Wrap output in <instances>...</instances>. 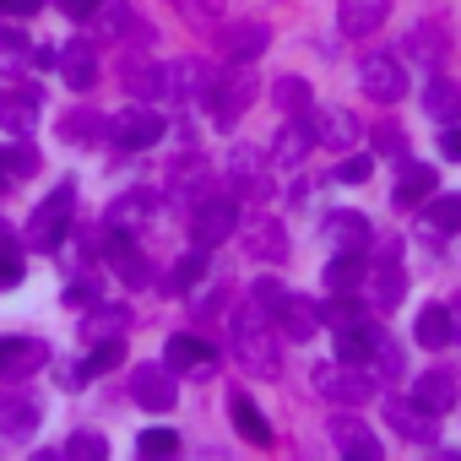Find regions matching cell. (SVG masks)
I'll return each mask as SVG.
<instances>
[{
    "instance_id": "60d3db41",
    "label": "cell",
    "mask_w": 461,
    "mask_h": 461,
    "mask_svg": "<svg viewBox=\"0 0 461 461\" xmlns=\"http://www.w3.org/2000/svg\"><path fill=\"white\" fill-rule=\"evenodd\" d=\"M272 104H277L283 114H304V109H310V82H304V77H277V82H272Z\"/></svg>"
},
{
    "instance_id": "9f6ffc18",
    "label": "cell",
    "mask_w": 461,
    "mask_h": 461,
    "mask_svg": "<svg viewBox=\"0 0 461 461\" xmlns=\"http://www.w3.org/2000/svg\"><path fill=\"white\" fill-rule=\"evenodd\" d=\"M17 55H28V33L23 28H6V33H0V66L17 60Z\"/></svg>"
},
{
    "instance_id": "4316f807",
    "label": "cell",
    "mask_w": 461,
    "mask_h": 461,
    "mask_svg": "<svg viewBox=\"0 0 461 461\" xmlns=\"http://www.w3.org/2000/svg\"><path fill=\"white\" fill-rule=\"evenodd\" d=\"M331 439H337V450L342 456H364V461H380V439L353 418V412H342V418H331Z\"/></svg>"
},
{
    "instance_id": "d6a6232c",
    "label": "cell",
    "mask_w": 461,
    "mask_h": 461,
    "mask_svg": "<svg viewBox=\"0 0 461 461\" xmlns=\"http://www.w3.org/2000/svg\"><path fill=\"white\" fill-rule=\"evenodd\" d=\"M250 256H261V261H272V267L288 261V228H283L277 217H267V222L250 228Z\"/></svg>"
},
{
    "instance_id": "3957f363",
    "label": "cell",
    "mask_w": 461,
    "mask_h": 461,
    "mask_svg": "<svg viewBox=\"0 0 461 461\" xmlns=\"http://www.w3.org/2000/svg\"><path fill=\"white\" fill-rule=\"evenodd\" d=\"M71 217H77V185H55V195L33 206L28 228H23V245H28V250H39V256L60 250V245H66V234H71Z\"/></svg>"
},
{
    "instance_id": "db71d44e",
    "label": "cell",
    "mask_w": 461,
    "mask_h": 461,
    "mask_svg": "<svg viewBox=\"0 0 461 461\" xmlns=\"http://www.w3.org/2000/svg\"><path fill=\"white\" fill-rule=\"evenodd\" d=\"M369 174H375L369 158H342V163H337V185H364Z\"/></svg>"
},
{
    "instance_id": "8fae6325",
    "label": "cell",
    "mask_w": 461,
    "mask_h": 461,
    "mask_svg": "<svg viewBox=\"0 0 461 461\" xmlns=\"http://www.w3.org/2000/svg\"><path fill=\"white\" fill-rule=\"evenodd\" d=\"M131 396H136L147 412H168V407L179 402L174 369H168V364H136V375H131Z\"/></svg>"
},
{
    "instance_id": "680465c9",
    "label": "cell",
    "mask_w": 461,
    "mask_h": 461,
    "mask_svg": "<svg viewBox=\"0 0 461 461\" xmlns=\"http://www.w3.org/2000/svg\"><path fill=\"white\" fill-rule=\"evenodd\" d=\"M55 6H60V12H66L71 23H87V12L98 6V0H55Z\"/></svg>"
},
{
    "instance_id": "7c38bea8",
    "label": "cell",
    "mask_w": 461,
    "mask_h": 461,
    "mask_svg": "<svg viewBox=\"0 0 461 461\" xmlns=\"http://www.w3.org/2000/svg\"><path fill=\"white\" fill-rule=\"evenodd\" d=\"M39 434V402L28 391H0V439L23 445Z\"/></svg>"
},
{
    "instance_id": "9c48e42d",
    "label": "cell",
    "mask_w": 461,
    "mask_h": 461,
    "mask_svg": "<svg viewBox=\"0 0 461 461\" xmlns=\"http://www.w3.org/2000/svg\"><path fill=\"white\" fill-rule=\"evenodd\" d=\"M267 44H272V28L267 23H222L217 28V50H222V60L234 66V60H261L267 55Z\"/></svg>"
},
{
    "instance_id": "8d00e7d4",
    "label": "cell",
    "mask_w": 461,
    "mask_h": 461,
    "mask_svg": "<svg viewBox=\"0 0 461 461\" xmlns=\"http://www.w3.org/2000/svg\"><path fill=\"white\" fill-rule=\"evenodd\" d=\"M234 423H240V434H245L250 445H272V423L261 418V407H256V402H250L245 391L234 396Z\"/></svg>"
},
{
    "instance_id": "7402d4cb",
    "label": "cell",
    "mask_w": 461,
    "mask_h": 461,
    "mask_svg": "<svg viewBox=\"0 0 461 461\" xmlns=\"http://www.w3.org/2000/svg\"><path fill=\"white\" fill-rule=\"evenodd\" d=\"M272 326H277L283 337H294V342H310V337L321 331V304H310V299L288 294V299L272 310Z\"/></svg>"
},
{
    "instance_id": "ffe728a7",
    "label": "cell",
    "mask_w": 461,
    "mask_h": 461,
    "mask_svg": "<svg viewBox=\"0 0 461 461\" xmlns=\"http://www.w3.org/2000/svg\"><path fill=\"white\" fill-rule=\"evenodd\" d=\"M391 0H337V28L348 39H369L375 28H385Z\"/></svg>"
},
{
    "instance_id": "e0dca14e",
    "label": "cell",
    "mask_w": 461,
    "mask_h": 461,
    "mask_svg": "<svg viewBox=\"0 0 461 461\" xmlns=\"http://www.w3.org/2000/svg\"><path fill=\"white\" fill-rule=\"evenodd\" d=\"M310 147H315V125H310V109H304V114H294V120L272 136V152H267V158H272L277 168H299V163L310 158Z\"/></svg>"
},
{
    "instance_id": "5bb4252c",
    "label": "cell",
    "mask_w": 461,
    "mask_h": 461,
    "mask_svg": "<svg viewBox=\"0 0 461 461\" xmlns=\"http://www.w3.org/2000/svg\"><path fill=\"white\" fill-rule=\"evenodd\" d=\"M50 364V342L39 337H6L0 342V380H28Z\"/></svg>"
},
{
    "instance_id": "816d5d0a",
    "label": "cell",
    "mask_w": 461,
    "mask_h": 461,
    "mask_svg": "<svg viewBox=\"0 0 461 461\" xmlns=\"http://www.w3.org/2000/svg\"><path fill=\"white\" fill-rule=\"evenodd\" d=\"M98 304V272H77L71 283H66V304Z\"/></svg>"
},
{
    "instance_id": "ac0fdd59",
    "label": "cell",
    "mask_w": 461,
    "mask_h": 461,
    "mask_svg": "<svg viewBox=\"0 0 461 461\" xmlns=\"http://www.w3.org/2000/svg\"><path fill=\"white\" fill-rule=\"evenodd\" d=\"M163 364L174 375H212L217 369V348L201 342V337H168L163 342Z\"/></svg>"
},
{
    "instance_id": "6da1fadb",
    "label": "cell",
    "mask_w": 461,
    "mask_h": 461,
    "mask_svg": "<svg viewBox=\"0 0 461 461\" xmlns=\"http://www.w3.org/2000/svg\"><path fill=\"white\" fill-rule=\"evenodd\" d=\"M234 358H240L250 375H261V380L283 375V348H277L272 315H267L256 299H245V304L234 310Z\"/></svg>"
},
{
    "instance_id": "277c9868",
    "label": "cell",
    "mask_w": 461,
    "mask_h": 461,
    "mask_svg": "<svg viewBox=\"0 0 461 461\" xmlns=\"http://www.w3.org/2000/svg\"><path fill=\"white\" fill-rule=\"evenodd\" d=\"M234 228H240V190H201V201H190V240L201 250H217Z\"/></svg>"
},
{
    "instance_id": "6f0895ef",
    "label": "cell",
    "mask_w": 461,
    "mask_h": 461,
    "mask_svg": "<svg viewBox=\"0 0 461 461\" xmlns=\"http://www.w3.org/2000/svg\"><path fill=\"white\" fill-rule=\"evenodd\" d=\"M439 152L450 163H461V125H439Z\"/></svg>"
},
{
    "instance_id": "ee69618b",
    "label": "cell",
    "mask_w": 461,
    "mask_h": 461,
    "mask_svg": "<svg viewBox=\"0 0 461 461\" xmlns=\"http://www.w3.org/2000/svg\"><path fill=\"white\" fill-rule=\"evenodd\" d=\"M0 163H6V174H12V179H33V174H39V152H33L28 141L0 147Z\"/></svg>"
},
{
    "instance_id": "4dcf8cb0",
    "label": "cell",
    "mask_w": 461,
    "mask_h": 461,
    "mask_svg": "<svg viewBox=\"0 0 461 461\" xmlns=\"http://www.w3.org/2000/svg\"><path fill=\"white\" fill-rule=\"evenodd\" d=\"M326 245H337V250H364V245H369V217H364V212H331V217H326Z\"/></svg>"
},
{
    "instance_id": "ba28073f",
    "label": "cell",
    "mask_w": 461,
    "mask_h": 461,
    "mask_svg": "<svg viewBox=\"0 0 461 461\" xmlns=\"http://www.w3.org/2000/svg\"><path fill=\"white\" fill-rule=\"evenodd\" d=\"M385 423L402 434V439H412V445H434L439 439V412H429L423 402H412V396H391L385 402Z\"/></svg>"
},
{
    "instance_id": "484cf974",
    "label": "cell",
    "mask_w": 461,
    "mask_h": 461,
    "mask_svg": "<svg viewBox=\"0 0 461 461\" xmlns=\"http://www.w3.org/2000/svg\"><path fill=\"white\" fill-rule=\"evenodd\" d=\"M310 125H315V141L342 147V152H353V147H358V136H364L358 114H348V109H326V114H315Z\"/></svg>"
},
{
    "instance_id": "4fadbf2b",
    "label": "cell",
    "mask_w": 461,
    "mask_h": 461,
    "mask_svg": "<svg viewBox=\"0 0 461 461\" xmlns=\"http://www.w3.org/2000/svg\"><path fill=\"white\" fill-rule=\"evenodd\" d=\"M39 109H44L39 87H6L0 93V131L6 136H33L39 131Z\"/></svg>"
},
{
    "instance_id": "f5cc1de1",
    "label": "cell",
    "mask_w": 461,
    "mask_h": 461,
    "mask_svg": "<svg viewBox=\"0 0 461 461\" xmlns=\"http://www.w3.org/2000/svg\"><path fill=\"white\" fill-rule=\"evenodd\" d=\"M250 299H256V304H261V310L272 315V310H277V304L288 299V288H283L277 277H261V283H250Z\"/></svg>"
},
{
    "instance_id": "6125c7cd",
    "label": "cell",
    "mask_w": 461,
    "mask_h": 461,
    "mask_svg": "<svg viewBox=\"0 0 461 461\" xmlns=\"http://www.w3.org/2000/svg\"><path fill=\"white\" fill-rule=\"evenodd\" d=\"M6 185H12V174H6V163H0V195H6Z\"/></svg>"
},
{
    "instance_id": "7dc6e473",
    "label": "cell",
    "mask_w": 461,
    "mask_h": 461,
    "mask_svg": "<svg viewBox=\"0 0 461 461\" xmlns=\"http://www.w3.org/2000/svg\"><path fill=\"white\" fill-rule=\"evenodd\" d=\"M23 277H28L23 250L17 245H0V288H23Z\"/></svg>"
},
{
    "instance_id": "8992f818",
    "label": "cell",
    "mask_w": 461,
    "mask_h": 461,
    "mask_svg": "<svg viewBox=\"0 0 461 461\" xmlns=\"http://www.w3.org/2000/svg\"><path fill=\"white\" fill-rule=\"evenodd\" d=\"M109 141L125 147V152L152 147V141H163V114L147 109V98H141V104H131V109H120V114L109 120Z\"/></svg>"
},
{
    "instance_id": "b9f144b4",
    "label": "cell",
    "mask_w": 461,
    "mask_h": 461,
    "mask_svg": "<svg viewBox=\"0 0 461 461\" xmlns=\"http://www.w3.org/2000/svg\"><path fill=\"white\" fill-rule=\"evenodd\" d=\"M125 326H131V310H125V304H109V310H98V304H93V315L82 321V331H87V337H120Z\"/></svg>"
},
{
    "instance_id": "52a82bcc",
    "label": "cell",
    "mask_w": 461,
    "mask_h": 461,
    "mask_svg": "<svg viewBox=\"0 0 461 461\" xmlns=\"http://www.w3.org/2000/svg\"><path fill=\"white\" fill-rule=\"evenodd\" d=\"M87 23H93V39L98 44H120V39H141V44H152V28L125 6V0H98V6L87 12Z\"/></svg>"
},
{
    "instance_id": "f907efd6",
    "label": "cell",
    "mask_w": 461,
    "mask_h": 461,
    "mask_svg": "<svg viewBox=\"0 0 461 461\" xmlns=\"http://www.w3.org/2000/svg\"><path fill=\"white\" fill-rule=\"evenodd\" d=\"M369 358H375V369H380V375H391V380H396V375L407 369V353H402V348H396L391 337H380V348H375Z\"/></svg>"
},
{
    "instance_id": "f35d334b",
    "label": "cell",
    "mask_w": 461,
    "mask_h": 461,
    "mask_svg": "<svg viewBox=\"0 0 461 461\" xmlns=\"http://www.w3.org/2000/svg\"><path fill=\"white\" fill-rule=\"evenodd\" d=\"M125 364V342L120 337H98L93 348H87V358H82V375H109V369H120Z\"/></svg>"
},
{
    "instance_id": "d6986e66",
    "label": "cell",
    "mask_w": 461,
    "mask_h": 461,
    "mask_svg": "<svg viewBox=\"0 0 461 461\" xmlns=\"http://www.w3.org/2000/svg\"><path fill=\"white\" fill-rule=\"evenodd\" d=\"M228 185H234L240 195H272V179H267V158L261 147H234L228 152Z\"/></svg>"
},
{
    "instance_id": "7bdbcfd3",
    "label": "cell",
    "mask_w": 461,
    "mask_h": 461,
    "mask_svg": "<svg viewBox=\"0 0 461 461\" xmlns=\"http://www.w3.org/2000/svg\"><path fill=\"white\" fill-rule=\"evenodd\" d=\"M174 12H179L190 28H217V23H222V0H174Z\"/></svg>"
},
{
    "instance_id": "1f68e13d",
    "label": "cell",
    "mask_w": 461,
    "mask_h": 461,
    "mask_svg": "<svg viewBox=\"0 0 461 461\" xmlns=\"http://www.w3.org/2000/svg\"><path fill=\"white\" fill-rule=\"evenodd\" d=\"M402 55L418 60V66H439V60H445V33H439V23H418V28H407Z\"/></svg>"
},
{
    "instance_id": "ab89813d",
    "label": "cell",
    "mask_w": 461,
    "mask_h": 461,
    "mask_svg": "<svg viewBox=\"0 0 461 461\" xmlns=\"http://www.w3.org/2000/svg\"><path fill=\"white\" fill-rule=\"evenodd\" d=\"M206 82H212V71H201V60H179V66H168V93H179V98L206 93Z\"/></svg>"
},
{
    "instance_id": "cb8c5ba5",
    "label": "cell",
    "mask_w": 461,
    "mask_h": 461,
    "mask_svg": "<svg viewBox=\"0 0 461 461\" xmlns=\"http://www.w3.org/2000/svg\"><path fill=\"white\" fill-rule=\"evenodd\" d=\"M380 326H369V321H342L337 326V358L342 364H369V353L380 348Z\"/></svg>"
},
{
    "instance_id": "e575fe53",
    "label": "cell",
    "mask_w": 461,
    "mask_h": 461,
    "mask_svg": "<svg viewBox=\"0 0 461 461\" xmlns=\"http://www.w3.org/2000/svg\"><path fill=\"white\" fill-rule=\"evenodd\" d=\"M152 190H125V195H114V206H109V228H136V222H147L152 217Z\"/></svg>"
},
{
    "instance_id": "f6af8a7d",
    "label": "cell",
    "mask_w": 461,
    "mask_h": 461,
    "mask_svg": "<svg viewBox=\"0 0 461 461\" xmlns=\"http://www.w3.org/2000/svg\"><path fill=\"white\" fill-rule=\"evenodd\" d=\"M66 456H77V461H104V456H109V439L93 434V429H77V434L66 439Z\"/></svg>"
},
{
    "instance_id": "bcb514c9",
    "label": "cell",
    "mask_w": 461,
    "mask_h": 461,
    "mask_svg": "<svg viewBox=\"0 0 461 461\" xmlns=\"http://www.w3.org/2000/svg\"><path fill=\"white\" fill-rule=\"evenodd\" d=\"M375 147H380L391 163H407V158H412V141H407V131H396V125H375Z\"/></svg>"
},
{
    "instance_id": "f1b7e54d",
    "label": "cell",
    "mask_w": 461,
    "mask_h": 461,
    "mask_svg": "<svg viewBox=\"0 0 461 461\" xmlns=\"http://www.w3.org/2000/svg\"><path fill=\"white\" fill-rule=\"evenodd\" d=\"M412 337H418V348H445V342H456V315H450V304H423Z\"/></svg>"
},
{
    "instance_id": "c3c4849f",
    "label": "cell",
    "mask_w": 461,
    "mask_h": 461,
    "mask_svg": "<svg viewBox=\"0 0 461 461\" xmlns=\"http://www.w3.org/2000/svg\"><path fill=\"white\" fill-rule=\"evenodd\" d=\"M136 450L141 456H174L179 450V434L174 429H147V434H136Z\"/></svg>"
},
{
    "instance_id": "f546056e",
    "label": "cell",
    "mask_w": 461,
    "mask_h": 461,
    "mask_svg": "<svg viewBox=\"0 0 461 461\" xmlns=\"http://www.w3.org/2000/svg\"><path fill=\"white\" fill-rule=\"evenodd\" d=\"M456 396H461V391H456V375H445V369H429V375H418V385H412V402H423V407L439 412V418L456 407Z\"/></svg>"
},
{
    "instance_id": "94428289",
    "label": "cell",
    "mask_w": 461,
    "mask_h": 461,
    "mask_svg": "<svg viewBox=\"0 0 461 461\" xmlns=\"http://www.w3.org/2000/svg\"><path fill=\"white\" fill-rule=\"evenodd\" d=\"M0 245H17V240H12V228H6V222H0Z\"/></svg>"
},
{
    "instance_id": "30bf717a",
    "label": "cell",
    "mask_w": 461,
    "mask_h": 461,
    "mask_svg": "<svg viewBox=\"0 0 461 461\" xmlns=\"http://www.w3.org/2000/svg\"><path fill=\"white\" fill-rule=\"evenodd\" d=\"M358 87H364L375 104H396V98L407 93V71H402L396 55H369V60L358 66Z\"/></svg>"
},
{
    "instance_id": "11a10c76",
    "label": "cell",
    "mask_w": 461,
    "mask_h": 461,
    "mask_svg": "<svg viewBox=\"0 0 461 461\" xmlns=\"http://www.w3.org/2000/svg\"><path fill=\"white\" fill-rule=\"evenodd\" d=\"M321 321H331V326H342V321H358V304H353L348 294H331V304L321 310Z\"/></svg>"
},
{
    "instance_id": "2e32d148",
    "label": "cell",
    "mask_w": 461,
    "mask_h": 461,
    "mask_svg": "<svg viewBox=\"0 0 461 461\" xmlns=\"http://www.w3.org/2000/svg\"><path fill=\"white\" fill-rule=\"evenodd\" d=\"M364 299L385 315V310H396L402 299H407V272H402V261H385V256H375V272H364Z\"/></svg>"
},
{
    "instance_id": "603a6c76",
    "label": "cell",
    "mask_w": 461,
    "mask_h": 461,
    "mask_svg": "<svg viewBox=\"0 0 461 461\" xmlns=\"http://www.w3.org/2000/svg\"><path fill=\"white\" fill-rule=\"evenodd\" d=\"M456 228H461V195L450 190V195H429L423 201V212H418V234L423 240H445V234H456Z\"/></svg>"
},
{
    "instance_id": "681fc988",
    "label": "cell",
    "mask_w": 461,
    "mask_h": 461,
    "mask_svg": "<svg viewBox=\"0 0 461 461\" xmlns=\"http://www.w3.org/2000/svg\"><path fill=\"white\" fill-rule=\"evenodd\" d=\"M195 179H206V163H201L195 152H185V158L168 163V185H174V190H179V185H195Z\"/></svg>"
},
{
    "instance_id": "9a60e30c",
    "label": "cell",
    "mask_w": 461,
    "mask_h": 461,
    "mask_svg": "<svg viewBox=\"0 0 461 461\" xmlns=\"http://www.w3.org/2000/svg\"><path fill=\"white\" fill-rule=\"evenodd\" d=\"M55 71L71 93H93L98 82V55H93V39H71L66 50H55Z\"/></svg>"
},
{
    "instance_id": "74e56055",
    "label": "cell",
    "mask_w": 461,
    "mask_h": 461,
    "mask_svg": "<svg viewBox=\"0 0 461 461\" xmlns=\"http://www.w3.org/2000/svg\"><path fill=\"white\" fill-rule=\"evenodd\" d=\"M60 136L66 141H98V136H109V120H98L93 109H71V114H60Z\"/></svg>"
},
{
    "instance_id": "836d02e7",
    "label": "cell",
    "mask_w": 461,
    "mask_h": 461,
    "mask_svg": "<svg viewBox=\"0 0 461 461\" xmlns=\"http://www.w3.org/2000/svg\"><path fill=\"white\" fill-rule=\"evenodd\" d=\"M326 288L331 294H358L364 288V250H337L326 267Z\"/></svg>"
},
{
    "instance_id": "44dd1931",
    "label": "cell",
    "mask_w": 461,
    "mask_h": 461,
    "mask_svg": "<svg viewBox=\"0 0 461 461\" xmlns=\"http://www.w3.org/2000/svg\"><path fill=\"white\" fill-rule=\"evenodd\" d=\"M434 190H439V174H434L429 163H412V158L396 163V185H391V201H396V206H423Z\"/></svg>"
},
{
    "instance_id": "5b68a950",
    "label": "cell",
    "mask_w": 461,
    "mask_h": 461,
    "mask_svg": "<svg viewBox=\"0 0 461 461\" xmlns=\"http://www.w3.org/2000/svg\"><path fill=\"white\" fill-rule=\"evenodd\" d=\"M315 391L337 407H364L375 396V375H364V364H321L315 369Z\"/></svg>"
},
{
    "instance_id": "7a4b0ae2",
    "label": "cell",
    "mask_w": 461,
    "mask_h": 461,
    "mask_svg": "<svg viewBox=\"0 0 461 461\" xmlns=\"http://www.w3.org/2000/svg\"><path fill=\"white\" fill-rule=\"evenodd\" d=\"M256 93H261V82H256L250 60H234V71H212V82H206V109H212V125H217V131L240 125V120H245V109L256 104Z\"/></svg>"
},
{
    "instance_id": "83f0119b",
    "label": "cell",
    "mask_w": 461,
    "mask_h": 461,
    "mask_svg": "<svg viewBox=\"0 0 461 461\" xmlns=\"http://www.w3.org/2000/svg\"><path fill=\"white\" fill-rule=\"evenodd\" d=\"M120 82L131 98H158L168 93V66H152V60H125L120 66Z\"/></svg>"
},
{
    "instance_id": "d590c367",
    "label": "cell",
    "mask_w": 461,
    "mask_h": 461,
    "mask_svg": "<svg viewBox=\"0 0 461 461\" xmlns=\"http://www.w3.org/2000/svg\"><path fill=\"white\" fill-rule=\"evenodd\" d=\"M206 272H212V250H201V245H195L185 261H174V272H168V294H190Z\"/></svg>"
},
{
    "instance_id": "d4e9b609",
    "label": "cell",
    "mask_w": 461,
    "mask_h": 461,
    "mask_svg": "<svg viewBox=\"0 0 461 461\" xmlns=\"http://www.w3.org/2000/svg\"><path fill=\"white\" fill-rule=\"evenodd\" d=\"M423 109H429L434 125H456V120H461V87H456L445 71H434L429 87H423Z\"/></svg>"
},
{
    "instance_id": "91938a15",
    "label": "cell",
    "mask_w": 461,
    "mask_h": 461,
    "mask_svg": "<svg viewBox=\"0 0 461 461\" xmlns=\"http://www.w3.org/2000/svg\"><path fill=\"white\" fill-rule=\"evenodd\" d=\"M39 6H44V0H0V17H6V12L12 17H33Z\"/></svg>"
}]
</instances>
